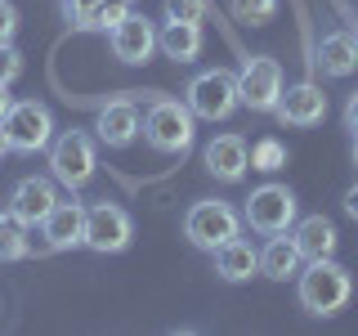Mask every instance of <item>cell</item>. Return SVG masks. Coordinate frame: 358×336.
Masks as SVG:
<instances>
[{
	"label": "cell",
	"mask_w": 358,
	"mask_h": 336,
	"mask_svg": "<svg viewBox=\"0 0 358 336\" xmlns=\"http://www.w3.org/2000/svg\"><path fill=\"white\" fill-rule=\"evenodd\" d=\"M126 14H130V0H99L94 18H90V31H112Z\"/></svg>",
	"instance_id": "7402d4cb"
},
{
	"label": "cell",
	"mask_w": 358,
	"mask_h": 336,
	"mask_svg": "<svg viewBox=\"0 0 358 336\" xmlns=\"http://www.w3.org/2000/svg\"><path fill=\"white\" fill-rule=\"evenodd\" d=\"M5 153H14V148H9V134H5V126H0V157H5Z\"/></svg>",
	"instance_id": "1f68e13d"
},
{
	"label": "cell",
	"mask_w": 358,
	"mask_h": 336,
	"mask_svg": "<svg viewBox=\"0 0 358 336\" xmlns=\"http://www.w3.org/2000/svg\"><path fill=\"white\" fill-rule=\"evenodd\" d=\"M242 220L251 224L255 233H287L296 224V193L287 184H260L242 206Z\"/></svg>",
	"instance_id": "8992f818"
},
{
	"label": "cell",
	"mask_w": 358,
	"mask_h": 336,
	"mask_svg": "<svg viewBox=\"0 0 358 336\" xmlns=\"http://www.w3.org/2000/svg\"><path fill=\"white\" fill-rule=\"evenodd\" d=\"M238 76L215 67V72H201L188 81V108H193V117L201 121H224L233 117V108H238Z\"/></svg>",
	"instance_id": "52a82bcc"
},
{
	"label": "cell",
	"mask_w": 358,
	"mask_h": 336,
	"mask_svg": "<svg viewBox=\"0 0 358 336\" xmlns=\"http://www.w3.org/2000/svg\"><path fill=\"white\" fill-rule=\"evenodd\" d=\"M143 139L157 153H179L193 148V108L179 99H152L148 117H143Z\"/></svg>",
	"instance_id": "7a4b0ae2"
},
{
	"label": "cell",
	"mask_w": 358,
	"mask_h": 336,
	"mask_svg": "<svg viewBox=\"0 0 358 336\" xmlns=\"http://www.w3.org/2000/svg\"><path fill=\"white\" fill-rule=\"evenodd\" d=\"M282 162H287V148L278 139H260L251 148V166H255V171H278Z\"/></svg>",
	"instance_id": "d4e9b609"
},
{
	"label": "cell",
	"mask_w": 358,
	"mask_h": 336,
	"mask_svg": "<svg viewBox=\"0 0 358 336\" xmlns=\"http://www.w3.org/2000/svg\"><path fill=\"white\" fill-rule=\"evenodd\" d=\"M41 238L50 251H67V246L85 242V206L81 202H54V211L41 220Z\"/></svg>",
	"instance_id": "7c38bea8"
},
{
	"label": "cell",
	"mask_w": 358,
	"mask_h": 336,
	"mask_svg": "<svg viewBox=\"0 0 358 336\" xmlns=\"http://www.w3.org/2000/svg\"><path fill=\"white\" fill-rule=\"evenodd\" d=\"M273 112H278V121H282V126L309 130V126H318V121L327 117V94H322L313 81H300V85L282 90V99H278Z\"/></svg>",
	"instance_id": "30bf717a"
},
{
	"label": "cell",
	"mask_w": 358,
	"mask_h": 336,
	"mask_svg": "<svg viewBox=\"0 0 358 336\" xmlns=\"http://www.w3.org/2000/svg\"><path fill=\"white\" fill-rule=\"evenodd\" d=\"M210 0H166V22H201Z\"/></svg>",
	"instance_id": "603a6c76"
},
{
	"label": "cell",
	"mask_w": 358,
	"mask_h": 336,
	"mask_svg": "<svg viewBox=\"0 0 358 336\" xmlns=\"http://www.w3.org/2000/svg\"><path fill=\"white\" fill-rule=\"evenodd\" d=\"M238 99L251 112H273L282 99V67L278 59H246L238 72Z\"/></svg>",
	"instance_id": "9c48e42d"
},
{
	"label": "cell",
	"mask_w": 358,
	"mask_h": 336,
	"mask_svg": "<svg viewBox=\"0 0 358 336\" xmlns=\"http://www.w3.org/2000/svg\"><path fill=\"white\" fill-rule=\"evenodd\" d=\"M22 255H31V224L5 211L0 216V260H22Z\"/></svg>",
	"instance_id": "44dd1931"
},
{
	"label": "cell",
	"mask_w": 358,
	"mask_h": 336,
	"mask_svg": "<svg viewBox=\"0 0 358 336\" xmlns=\"http://www.w3.org/2000/svg\"><path fill=\"white\" fill-rule=\"evenodd\" d=\"M354 291V278L345 265H336L331 255H322V260H309L300 269V305L309 314H322V318H331V314L345 309V300H350Z\"/></svg>",
	"instance_id": "6da1fadb"
},
{
	"label": "cell",
	"mask_w": 358,
	"mask_h": 336,
	"mask_svg": "<svg viewBox=\"0 0 358 336\" xmlns=\"http://www.w3.org/2000/svg\"><path fill=\"white\" fill-rule=\"evenodd\" d=\"M246 166H251V148H246L242 134H215L206 144V171L224 179V184H238L246 175Z\"/></svg>",
	"instance_id": "5bb4252c"
},
{
	"label": "cell",
	"mask_w": 358,
	"mask_h": 336,
	"mask_svg": "<svg viewBox=\"0 0 358 336\" xmlns=\"http://www.w3.org/2000/svg\"><path fill=\"white\" fill-rule=\"evenodd\" d=\"M14 31H18V9L9 0H0V45L14 41Z\"/></svg>",
	"instance_id": "83f0119b"
},
{
	"label": "cell",
	"mask_w": 358,
	"mask_h": 336,
	"mask_svg": "<svg viewBox=\"0 0 358 336\" xmlns=\"http://www.w3.org/2000/svg\"><path fill=\"white\" fill-rule=\"evenodd\" d=\"M184 233H188V242H193V246H201V251H215V246H224L229 238H238V233H242V216L229 206V202L206 197V202H197V206H188Z\"/></svg>",
	"instance_id": "277c9868"
},
{
	"label": "cell",
	"mask_w": 358,
	"mask_h": 336,
	"mask_svg": "<svg viewBox=\"0 0 358 336\" xmlns=\"http://www.w3.org/2000/svg\"><path fill=\"white\" fill-rule=\"evenodd\" d=\"M278 14V0H233V18L238 22H268Z\"/></svg>",
	"instance_id": "cb8c5ba5"
},
{
	"label": "cell",
	"mask_w": 358,
	"mask_h": 336,
	"mask_svg": "<svg viewBox=\"0 0 358 336\" xmlns=\"http://www.w3.org/2000/svg\"><path fill=\"white\" fill-rule=\"evenodd\" d=\"M22 76V54L14 50V41L0 45V85H14Z\"/></svg>",
	"instance_id": "484cf974"
},
{
	"label": "cell",
	"mask_w": 358,
	"mask_h": 336,
	"mask_svg": "<svg viewBox=\"0 0 358 336\" xmlns=\"http://www.w3.org/2000/svg\"><path fill=\"white\" fill-rule=\"evenodd\" d=\"M94 9H99V0H63V14L72 27H81L90 31V18H94Z\"/></svg>",
	"instance_id": "4316f807"
},
{
	"label": "cell",
	"mask_w": 358,
	"mask_h": 336,
	"mask_svg": "<svg viewBox=\"0 0 358 336\" xmlns=\"http://www.w3.org/2000/svg\"><path fill=\"white\" fill-rule=\"evenodd\" d=\"M291 238H296L300 255L305 260H322V255H336V224L327 216H305L291 224Z\"/></svg>",
	"instance_id": "ac0fdd59"
},
{
	"label": "cell",
	"mask_w": 358,
	"mask_h": 336,
	"mask_svg": "<svg viewBox=\"0 0 358 336\" xmlns=\"http://www.w3.org/2000/svg\"><path fill=\"white\" fill-rule=\"evenodd\" d=\"M354 166H358V144H354Z\"/></svg>",
	"instance_id": "d6a6232c"
},
{
	"label": "cell",
	"mask_w": 358,
	"mask_h": 336,
	"mask_svg": "<svg viewBox=\"0 0 358 336\" xmlns=\"http://www.w3.org/2000/svg\"><path fill=\"white\" fill-rule=\"evenodd\" d=\"M318 67L327 76H350L358 67V31H331V36H322Z\"/></svg>",
	"instance_id": "d6986e66"
},
{
	"label": "cell",
	"mask_w": 358,
	"mask_h": 336,
	"mask_svg": "<svg viewBox=\"0 0 358 336\" xmlns=\"http://www.w3.org/2000/svg\"><path fill=\"white\" fill-rule=\"evenodd\" d=\"M99 139L108 144V148H126V144H134V134L143 130L139 121V108L130 104V99H112V104L99 108V121H94Z\"/></svg>",
	"instance_id": "9a60e30c"
},
{
	"label": "cell",
	"mask_w": 358,
	"mask_h": 336,
	"mask_svg": "<svg viewBox=\"0 0 358 336\" xmlns=\"http://www.w3.org/2000/svg\"><path fill=\"white\" fill-rule=\"evenodd\" d=\"M50 171L63 188H85L99 171V153H94V139L85 130H63L54 134L50 144Z\"/></svg>",
	"instance_id": "3957f363"
},
{
	"label": "cell",
	"mask_w": 358,
	"mask_h": 336,
	"mask_svg": "<svg viewBox=\"0 0 358 336\" xmlns=\"http://www.w3.org/2000/svg\"><path fill=\"white\" fill-rule=\"evenodd\" d=\"M9 104H14V99H9V85H0V121H5V112H9Z\"/></svg>",
	"instance_id": "4dcf8cb0"
},
{
	"label": "cell",
	"mask_w": 358,
	"mask_h": 336,
	"mask_svg": "<svg viewBox=\"0 0 358 336\" xmlns=\"http://www.w3.org/2000/svg\"><path fill=\"white\" fill-rule=\"evenodd\" d=\"M305 269V255H300L296 238H282V233H268L264 251H260V274L273 278V283H287V278H300Z\"/></svg>",
	"instance_id": "e0dca14e"
},
{
	"label": "cell",
	"mask_w": 358,
	"mask_h": 336,
	"mask_svg": "<svg viewBox=\"0 0 358 336\" xmlns=\"http://www.w3.org/2000/svg\"><path fill=\"white\" fill-rule=\"evenodd\" d=\"M345 126H350V130L358 134V90L350 94V104H345Z\"/></svg>",
	"instance_id": "f1b7e54d"
},
{
	"label": "cell",
	"mask_w": 358,
	"mask_h": 336,
	"mask_svg": "<svg viewBox=\"0 0 358 336\" xmlns=\"http://www.w3.org/2000/svg\"><path fill=\"white\" fill-rule=\"evenodd\" d=\"M157 50V27L143 14H126L112 27V54L121 63H148Z\"/></svg>",
	"instance_id": "8fae6325"
},
{
	"label": "cell",
	"mask_w": 358,
	"mask_h": 336,
	"mask_svg": "<svg viewBox=\"0 0 358 336\" xmlns=\"http://www.w3.org/2000/svg\"><path fill=\"white\" fill-rule=\"evenodd\" d=\"M5 134H9V148L14 153H41L54 144V117L50 108L36 104V99H18V104H9L5 112Z\"/></svg>",
	"instance_id": "5b68a950"
},
{
	"label": "cell",
	"mask_w": 358,
	"mask_h": 336,
	"mask_svg": "<svg viewBox=\"0 0 358 336\" xmlns=\"http://www.w3.org/2000/svg\"><path fill=\"white\" fill-rule=\"evenodd\" d=\"M210 255H215V274L224 278V283H246L251 274H260V251H255L242 233L229 238L224 246H215Z\"/></svg>",
	"instance_id": "2e32d148"
},
{
	"label": "cell",
	"mask_w": 358,
	"mask_h": 336,
	"mask_svg": "<svg viewBox=\"0 0 358 336\" xmlns=\"http://www.w3.org/2000/svg\"><path fill=\"white\" fill-rule=\"evenodd\" d=\"M345 211H350V216L358 220V184L350 188V193H345Z\"/></svg>",
	"instance_id": "f546056e"
},
{
	"label": "cell",
	"mask_w": 358,
	"mask_h": 336,
	"mask_svg": "<svg viewBox=\"0 0 358 336\" xmlns=\"http://www.w3.org/2000/svg\"><path fill=\"white\" fill-rule=\"evenodd\" d=\"M130 238H134V224L117 202H99V206L85 211V242L81 246H90L99 255H112V251H126Z\"/></svg>",
	"instance_id": "ba28073f"
},
{
	"label": "cell",
	"mask_w": 358,
	"mask_h": 336,
	"mask_svg": "<svg viewBox=\"0 0 358 336\" xmlns=\"http://www.w3.org/2000/svg\"><path fill=\"white\" fill-rule=\"evenodd\" d=\"M157 45L166 59L193 63L201 54V22H166V31H157Z\"/></svg>",
	"instance_id": "ffe728a7"
},
{
	"label": "cell",
	"mask_w": 358,
	"mask_h": 336,
	"mask_svg": "<svg viewBox=\"0 0 358 336\" xmlns=\"http://www.w3.org/2000/svg\"><path fill=\"white\" fill-rule=\"evenodd\" d=\"M54 202H59V188H54V179H45V175H27V179H18V184H14L9 211H14L22 224H41V220L54 211Z\"/></svg>",
	"instance_id": "4fadbf2b"
}]
</instances>
